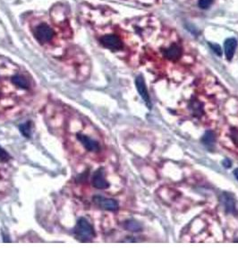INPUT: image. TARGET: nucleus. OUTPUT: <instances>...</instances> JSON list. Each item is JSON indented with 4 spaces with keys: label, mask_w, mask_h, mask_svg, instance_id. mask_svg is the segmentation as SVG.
Segmentation results:
<instances>
[{
    "label": "nucleus",
    "mask_w": 238,
    "mask_h": 269,
    "mask_svg": "<svg viewBox=\"0 0 238 269\" xmlns=\"http://www.w3.org/2000/svg\"><path fill=\"white\" fill-rule=\"evenodd\" d=\"M32 31L36 40L45 47L52 46L57 39V32L47 22L39 21L32 26Z\"/></svg>",
    "instance_id": "obj_1"
},
{
    "label": "nucleus",
    "mask_w": 238,
    "mask_h": 269,
    "mask_svg": "<svg viewBox=\"0 0 238 269\" xmlns=\"http://www.w3.org/2000/svg\"><path fill=\"white\" fill-rule=\"evenodd\" d=\"M159 50L163 59L173 63L179 61L185 53L183 43L176 36H174L173 39H170L169 43L161 45Z\"/></svg>",
    "instance_id": "obj_2"
},
{
    "label": "nucleus",
    "mask_w": 238,
    "mask_h": 269,
    "mask_svg": "<svg viewBox=\"0 0 238 269\" xmlns=\"http://www.w3.org/2000/svg\"><path fill=\"white\" fill-rule=\"evenodd\" d=\"M99 40H100V43L104 48L114 51V52L121 51L125 49L124 37L121 36L119 33H117L115 31L100 35Z\"/></svg>",
    "instance_id": "obj_3"
},
{
    "label": "nucleus",
    "mask_w": 238,
    "mask_h": 269,
    "mask_svg": "<svg viewBox=\"0 0 238 269\" xmlns=\"http://www.w3.org/2000/svg\"><path fill=\"white\" fill-rule=\"evenodd\" d=\"M74 232L79 240L90 241L95 236V231L92 225L85 218H80L74 228Z\"/></svg>",
    "instance_id": "obj_4"
},
{
    "label": "nucleus",
    "mask_w": 238,
    "mask_h": 269,
    "mask_svg": "<svg viewBox=\"0 0 238 269\" xmlns=\"http://www.w3.org/2000/svg\"><path fill=\"white\" fill-rule=\"evenodd\" d=\"M94 203L102 209L107 211H117L118 209V203L111 198H106L102 196H95L93 197Z\"/></svg>",
    "instance_id": "obj_5"
},
{
    "label": "nucleus",
    "mask_w": 238,
    "mask_h": 269,
    "mask_svg": "<svg viewBox=\"0 0 238 269\" xmlns=\"http://www.w3.org/2000/svg\"><path fill=\"white\" fill-rule=\"evenodd\" d=\"M77 139L83 144L84 148H86L89 152L97 153L101 149L100 145L96 140H94L93 138L87 137L85 135L79 134V135H77Z\"/></svg>",
    "instance_id": "obj_6"
},
{
    "label": "nucleus",
    "mask_w": 238,
    "mask_h": 269,
    "mask_svg": "<svg viewBox=\"0 0 238 269\" xmlns=\"http://www.w3.org/2000/svg\"><path fill=\"white\" fill-rule=\"evenodd\" d=\"M136 88L138 93H140L141 98L143 99V101L145 102L146 104L148 105V107L151 109V101H150V96L148 93V90L146 87L145 82L144 79L141 76H138L136 79Z\"/></svg>",
    "instance_id": "obj_7"
},
{
    "label": "nucleus",
    "mask_w": 238,
    "mask_h": 269,
    "mask_svg": "<svg viewBox=\"0 0 238 269\" xmlns=\"http://www.w3.org/2000/svg\"><path fill=\"white\" fill-rule=\"evenodd\" d=\"M93 186L98 190H105L109 186L108 182L105 179L104 170L102 168L98 169L97 171L94 172L93 177Z\"/></svg>",
    "instance_id": "obj_8"
},
{
    "label": "nucleus",
    "mask_w": 238,
    "mask_h": 269,
    "mask_svg": "<svg viewBox=\"0 0 238 269\" xmlns=\"http://www.w3.org/2000/svg\"><path fill=\"white\" fill-rule=\"evenodd\" d=\"M237 47H238V41L233 38L228 39L225 41V44H224L225 56L229 61L233 59L234 54L236 52Z\"/></svg>",
    "instance_id": "obj_9"
},
{
    "label": "nucleus",
    "mask_w": 238,
    "mask_h": 269,
    "mask_svg": "<svg viewBox=\"0 0 238 269\" xmlns=\"http://www.w3.org/2000/svg\"><path fill=\"white\" fill-rule=\"evenodd\" d=\"M188 109L190 113L196 117H202L204 114V107L203 103H201L198 100H191L188 104Z\"/></svg>",
    "instance_id": "obj_10"
},
{
    "label": "nucleus",
    "mask_w": 238,
    "mask_h": 269,
    "mask_svg": "<svg viewBox=\"0 0 238 269\" xmlns=\"http://www.w3.org/2000/svg\"><path fill=\"white\" fill-rule=\"evenodd\" d=\"M11 80H12V83H14L15 86L18 88L23 89V90H28L30 88L28 80L22 75L17 74V75L14 76Z\"/></svg>",
    "instance_id": "obj_11"
},
{
    "label": "nucleus",
    "mask_w": 238,
    "mask_h": 269,
    "mask_svg": "<svg viewBox=\"0 0 238 269\" xmlns=\"http://www.w3.org/2000/svg\"><path fill=\"white\" fill-rule=\"evenodd\" d=\"M221 201L225 206V209L229 213H235L236 212V204L232 196H230L228 193H223Z\"/></svg>",
    "instance_id": "obj_12"
},
{
    "label": "nucleus",
    "mask_w": 238,
    "mask_h": 269,
    "mask_svg": "<svg viewBox=\"0 0 238 269\" xmlns=\"http://www.w3.org/2000/svg\"><path fill=\"white\" fill-rule=\"evenodd\" d=\"M202 142L204 143V146H206V147H213L214 144L216 142V136H215L213 131L205 132L204 137L202 138Z\"/></svg>",
    "instance_id": "obj_13"
},
{
    "label": "nucleus",
    "mask_w": 238,
    "mask_h": 269,
    "mask_svg": "<svg viewBox=\"0 0 238 269\" xmlns=\"http://www.w3.org/2000/svg\"><path fill=\"white\" fill-rule=\"evenodd\" d=\"M125 227L127 230L132 231H139L141 230V225L138 222L134 220L127 221L125 224Z\"/></svg>",
    "instance_id": "obj_14"
},
{
    "label": "nucleus",
    "mask_w": 238,
    "mask_h": 269,
    "mask_svg": "<svg viewBox=\"0 0 238 269\" xmlns=\"http://www.w3.org/2000/svg\"><path fill=\"white\" fill-rule=\"evenodd\" d=\"M31 126H32L31 122H26L20 126V131L25 137H31V133H32V127Z\"/></svg>",
    "instance_id": "obj_15"
},
{
    "label": "nucleus",
    "mask_w": 238,
    "mask_h": 269,
    "mask_svg": "<svg viewBox=\"0 0 238 269\" xmlns=\"http://www.w3.org/2000/svg\"><path fill=\"white\" fill-rule=\"evenodd\" d=\"M213 0H199L198 5L202 9H208L210 5H212Z\"/></svg>",
    "instance_id": "obj_16"
},
{
    "label": "nucleus",
    "mask_w": 238,
    "mask_h": 269,
    "mask_svg": "<svg viewBox=\"0 0 238 269\" xmlns=\"http://www.w3.org/2000/svg\"><path fill=\"white\" fill-rule=\"evenodd\" d=\"M10 155L8 153L5 151L2 147H0V161H9Z\"/></svg>",
    "instance_id": "obj_17"
},
{
    "label": "nucleus",
    "mask_w": 238,
    "mask_h": 269,
    "mask_svg": "<svg viewBox=\"0 0 238 269\" xmlns=\"http://www.w3.org/2000/svg\"><path fill=\"white\" fill-rule=\"evenodd\" d=\"M231 140L233 141L234 144L238 147V129L233 128L231 129Z\"/></svg>",
    "instance_id": "obj_18"
},
{
    "label": "nucleus",
    "mask_w": 238,
    "mask_h": 269,
    "mask_svg": "<svg viewBox=\"0 0 238 269\" xmlns=\"http://www.w3.org/2000/svg\"><path fill=\"white\" fill-rule=\"evenodd\" d=\"M209 45L210 46V48L212 49L214 52L217 54V55H219V56H221V55H222V50H221V48L219 47V45L212 44V43H209Z\"/></svg>",
    "instance_id": "obj_19"
},
{
    "label": "nucleus",
    "mask_w": 238,
    "mask_h": 269,
    "mask_svg": "<svg viewBox=\"0 0 238 269\" xmlns=\"http://www.w3.org/2000/svg\"><path fill=\"white\" fill-rule=\"evenodd\" d=\"M223 165L226 167V168H229V167L231 166V161H229V159H226V160L223 161Z\"/></svg>",
    "instance_id": "obj_20"
},
{
    "label": "nucleus",
    "mask_w": 238,
    "mask_h": 269,
    "mask_svg": "<svg viewBox=\"0 0 238 269\" xmlns=\"http://www.w3.org/2000/svg\"><path fill=\"white\" fill-rule=\"evenodd\" d=\"M234 176L236 177V179L238 181V169H236L234 171Z\"/></svg>",
    "instance_id": "obj_21"
},
{
    "label": "nucleus",
    "mask_w": 238,
    "mask_h": 269,
    "mask_svg": "<svg viewBox=\"0 0 238 269\" xmlns=\"http://www.w3.org/2000/svg\"><path fill=\"white\" fill-rule=\"evenodd\" d=\"M236 242H238V240H236Z\"/></svg>",
    "instance_id": "obj_22"
},
{
    "label": "nucleus",
    "mask_w": 238,
    "mask_h": 269,
    "mask_svg": "<svg viewBox=\"0 0 238 269\" xmlns=\"http://www.w3.org/2000/svg\"><path fill=\"white\" fill-rule=\"evenodd\" d=\"M0 97H1V92H0Z\"/></svg>",
    "instance_id": "obj_23"
}]
</instances>
